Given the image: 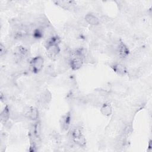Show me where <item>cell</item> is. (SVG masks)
Segmentation results:
<instances>
[{"mask_svg":"<svg viewBox=\"0 0 152 152\" xmlns=\"http://www.w3.org/2000/svg\"><path fill=\"white\" fill-rule=\"evenodd\" d=\"M44 64V59L42 56L34 57L30 62L32 71L36 73L39 72L43 68Z\"/></svg>","mask_w":152,"mask_h":152,"instance_id":"cell-1","label":"cell"},{"mask_svg":"<svg viewBox=\"0 0 152 152\" xmlns=\"http://www.w3.org/2000/svg\"><path fill=\"white\" fill-rule=\"evenodd\" d=\"M72 137L73 141L80 146H83L86 144V140L84 136L81 134L79 129H75L72 132Z\"/></svg>","mask_w":152,"mask_h":152,"instance_id":"cell-2","label":"cell"},{"mask_svg":"<svg viewBox=\"0 0 152 152\" xmlns=\"http://www.w3.org/2000/svg\"><path fill=\"white\" fill-rule=\"evenodd\" d=\"M60 49L58 44H48L47 52L49 56L55 57L59 52Z\"/></svg>","mask_w":152,"mask_h":152,"instance_id":"cell-3","label":"cell"},{"mask_svg":"<svg viewBox=\"0 0 152 152\" xmlns=\"http://www.w3.org/2000/svg\"><path fill=\"white\" fill-rule=\"evenodd\" d=\"M85 20L88 24L94 26H97L100 23L99 19L92 14H88L86 15Z\"/></svg>","mask_w":152,"mask_h":152,"instance_id":"cell-4","label":"cell"},{"mask_svg":"<svg viewBox=\"0 0 152 152\" xmlns=\"http://www.w3.org/2000/svg\"><path fill=\"white\" fill-rule=\"evenodd\" d=\"M117 52L119 55L120 57L124 58H126L129 53V50L128 48L126 46V45L125 44H124L123 43L121 42L118 46V49H117Z\"/></svg>","mask_w":152,"mask_h":152,"instance_id":"cell-5","label":"cell"},{"mask_svg":"<svg viewBox=\"0 0 152 152\" xmlns=\"http://www.w3.org/2000/svg\"><path fill=\"white\" fill-rule=\"evenodd\" d=\"M24 115L31 119H36L38 116L37 110L33 107H27L24 110Z\"/></svg>","mask_w":152,"mask_h":152,"instance_id":"cell-6","label":"cell"},{"mask_svg":"<svg viewBox=\"0 0 152 152\" xmlns=\"http://www.w3.org/2000/svg\"><path fill=\"white\" fill-rule=\"evenodd\" d=\"M113 68L116 72L121 75H125L127 72L126 67L121 64H115L113 65Z\"/></svg>","mask_w":152,"mask_h":152,"instance_id":"cell-7","label":"cell"},{"mask_svg":"<svg viewBox=\"0 0 152 152\" xmlns=\"http://www.w3.org/2000/svg\"><path fill=\"white\" fill-rule=\"evenodd\" d=\"M101 112L106 116H109L112 113L111 106L109 104H104L101 108Z\"/></svg>","mask_w":152,"mask_h":152,"instance_id":"cell-8","label":"cell"}]
</instances>
